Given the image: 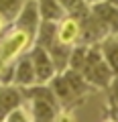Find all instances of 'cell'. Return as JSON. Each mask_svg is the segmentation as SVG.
Here are the masks:
<instances>
[{
  "mask_svg": "<svg viewBox=\"0 0 118 122\" xmlns=\"http://www.w3.org/2000/svg\"><path fill=\"white\" fill-rule=\"evenodd\" d=\"M100 49H102L104 59L108 61L110 69H112L114 73H118V35L116 37H112V35L106 37L100 43Z\"/></svg>",
  "mask_w": 118,
  "mask_h": 122,
  "instance_id": "obj_12",
  "label": "cell"
},
{
  "mask_svg": "<svg viewBox=\"0 0 118 122\" xmlns=\"http://www.w3.org/2000/svg\"><path fill=\"white\" fill-rule=\"evenodd\" d=\"M14 20H16V29L26 30V33L35 39L37 29H39V25H41V14H39L37 0H26L25 4H22L21 12H18V16L14 18Z\"/></svg>",
  "mask_w": 118,
  "mask_h": 122,
  "instance_id": "obj_4",
  "label": "cell"
},
{
  "mask_svg": "<svg viewBox=\"0 0 118 122\" xmlns=\"http://www.w3.org/2000/svg\"><path fill=\"white\" fill-rule=\"evenodd\" d=\"M37 83V75H35V65H33L31 55L21 57V61L14 67V86L18 87H29Z\"/></svg>",
  "mask_w": 118,
  "mask_h": 122,
  "instance_id": "obj_7",
  "label": "cell"
},
{
  "mask_svg": "<svg viewBox=\"0 0 118 122\" xmlns=\"http://www.w3.org/2000/svg\"><path fill=\"white\" fill-rule=\"evenodd\" d=\"M110 2H112V4H114V6H118V0H110Z\"/></svg>",
  "mask_w": 118,
  "mask_h": 122,
  "instance_id": "obj_21",
  "label": "cell"
},
{
  "mask_svg": "<svg viewBox=\"0 0 118 122\" xmlns=\"http://www.w3.org/2000/svg\"><path fill=\"white\" fill-rule=\"evenodd\" d=\"M31 59H33V65H35V75H37V83H49L53 77H55L57 69H55V63H53L51 55L45 47L41 45H35L31 49Z\"/></svg>",
  "mask_w": 118,
  "mask_h": 122,
  "instance_id": "obj_3",
  "label": "cell"
},
{
  "mask_svg": "<svg viewBox=\"0 0 118 122\" xmlns=\"http://www.w3.org/2000/svg\"><path fill=\"white\" fill-rule=\"evenodd\" d=\"M87 6H94V4H100V2H106V0H86Z\"/></svg>",
  "mask_w": 118,
  "mask_h": 122,
  "instance_id": "obj_19",
  "label": "cell"
},
{
  "mask_svg": "<svg viewBox=\"0 0 118 122\" xmlns=\"http://www.w3.org/2000/svg\"><path fill=\"white\" fill-rule=\"evenodd\" d=\"M22 90L18 86H2L0 87V120H4L14 108L22 106Z\"/></svg>",
  "mask_w": 118,
  "mask_h": 122,
  "instance_id": "obj_6",
  "label": "cell"
},
{
  "mask_svg": "<svg viewBox=\"0 0 118 122\" xmlns=\"http://www.w3.org/2000/svg\"><path fill=\"white\" fill-rule=\"evenodd\" d=\"M31 41H35V39H33L26 30L14 26L12 33H8L4 39L0 41V65H4L6 61H10L12 57H16L18 53H22L29 47Z\"/></svg>",
  "mask_w": 118,
  "mask_h": 122,
  "instance_id": "obj_2",
  "label": "cell"
},
{
  "mask_svg": "<svg viewBox=\"0 0 118 122\" xmlns=\"http://www.w3.org/2000/svg\"><path fill=\"white\" fill-rule=\"evenodd\" d=\"M59 4L63 6L67 16H75V18H82L90 12V6H87L86 0H59Z\"/></svg>",
  "mask_w": 118,
  "mask_h": 122,
  "instance_id": "obj_14",
  "label": "cell"
},
{
  "mask_svg": "<svg viewBox=\"0 0 118 122\" xmlns=\"http://www.w3.org/2000/svg\"><path fill=\"white\" fill-rule=\"evenodd\" d=\"M39 6V14L41 20H53V22H61L67 16L63 6L59 4V0H37Z\"/></svg>",
  "mask_w": 118,
  "mask_h": 122,
  "instance_id": "obj_9",
  "label": "cell"
},
{
  "mask_svg": "<svg viewBox=\"0 0 118 122\" xmlns=\"http://www.w3.org/2000/svg\"><path fill=\"white\" fill-rule=\"evenodd\" d=\"M2 26H4V16L0 14V30H2Z\"/></svg>",
  "mask_w": 118,
  "mask_h": 122,
  "instance_id": "obj_20",
  "label": "cell"
},
{
  "mask_svg": "<svg viewBox=\"0 0 118 122\" xmlns=\"http://www.w3.org/2000/svg\"><path fill=\"white\" fill-rule=\"evenodd\" d=\"M79 20L75 16H65L59 26H57V41L63 45L73 47L75 43H79Z\"/></svg>",
  "mask_w": 118,
  "mask_h": 122,
  "instance_id": "obj_8",
  "label": "cell"
},
{
  "mask_svg": "<svg viewBox=\"0 0 118 122\" xmlns=\"http://www.w3.org/2000/svg\"><path fill=\"white\" fill-rule=\"evenodd\" d=\"M87 49L90 45H83V43H75L71 47V55H69V69L75 71H82L83 69V63H86V57H87Z\"/></svg>",
  "mask_w": 118,
  "mask_h": 122,
  "instance_id": "obj_13",
  "label": "cell"
},
{
  "mask_svg": "<svg viewBox=\"0 0 118 122\" xmlns=\"http://www.w3.org/2000/svg\"><path fill=\"white\" fill-rule=\"evenodd\" d=\"M106 122H112V120H110V118H108V120H106Z\"/></svg>",
  "mask_w": 118,
  "mask_h": 122,
  "instance_id": "obj_22",
  "label": "cell"
},
{
  "mask_svg": "<svg viewBox=\"0 0 118 122\" xmlns=\"http://www.w3.org/2000/svg\"><path fill=\"white\" fill-rule=\"evenodd\" d=\"M110 100L118 104V90H112V92H110Z\"/></svg>",
  "mask_w": 118,
  "mask_h": 122,
  "instance_id": "obj_18",
  "label": "cell"
},
{
  "mask_svg": "<svg viewBox=\"0 0 118 122\" xmlns=\"http://www.w3.org/2000/svg\"><path fill=\"white\" fill-rule=\"evenodd\" d=\"M2 122H35V116H33V112H29V110H25L22 106H18V108H14Z\"/></svg>",
  "mask_w": 118,
  "mask_h": 122,
  "instance_id": "obj_15",
  "label": "cell"
},
{
  "mask_svg": "<svg viewBox=\"0 0 118 122\" xmlns=\"http://www.w3.org/2000/svg\"><path fill=\"white\" fill-rule=\"evenodd\" d=\"M90 10L104 25V29L108 30V35H112V37L118 35V6H114L110 0H106V2L90 6Z\"/></svg>",
  "mask_w": 118,
  "mask_h": 122,
  "instance_id": "obj_5",
  "label": "cell"
},
{
  "mask_svg": "<svg viewBox=\"0 0 118 122\" xmlns=\"http://www.w3.org/2000/svg\"><path fill=\"white\" fill-rule=\"evenodd\" d=\"M82 75L87 79V83L94 86L96 90H108L110 87L112 77H114V71L110 69L108 61H106L104 55H102L100 43L98 45H90L86 63H83V69H82Z\"/></svg>",
  "mask_w": 118,
  "mask_h": 122,
  "instance_id": "obj_1",
  "label": "cell"
},
{
  "mask_svg": "<svg viewBox=\"0 0 118 122\" xmlns=\"http://www.w3.org/2000/svg\"><path fill=\"white\" fill-rule=\"evenodd\" d=\"M112 90H118V73H114L112 83H110V87H108V92H112Z\"/></svg>",
  "mask_w": 118,
  "mask_h": 122,
  "instance_id": "obj_17",
  "label": "cell"
},
{
  "mask_svg": "<svg viewBox=\"0 0 118 122\" xmlns=\"http://www.w3.org/2000/svg\"><path fill=\"white\" fill-rule=\"evenodd\" d=\"M47 51H49V55H51L53 63H55L57 73L65 71L67 65H69V55H71V47L69 45H63V43H59V41H55Z\"/></svg>",
  "mask_w": 118,
  "mask_h": 122,
  "instance_id": "obj_11",
  "label": "cell"
},
{
  "mask_svg": "<svg viewBox=\"0 0 118 122\" xmlns=\"http://www.w3.org/2000/svg\"><path fill=\"white\" fill-rule=\"evenodd\" d=\"M108 116L112 122H118V104L112 100H110V106H108Z\"/></svg>",
  "mask_w": 118,
  "mask_h": 122,
  "instance_id": "obj_16",
  "label": "cell"
},
{
  "mask_svg": "<svg viewBox=\"0 0 118 122\" xmlns=\"http://www.w3.org/2000/svg\"><path fill=\"white\" fill-rule=\"evenodd\" d=\"M57 26H59V22L41 20L39 29H37V35H35V45H41V47L49 49L57 41Z\"/></svg>",
  "mask_w": 118,
  "mask_h": 122,
  "instance_id": "obj_10",
  "label": "cell"
}]
</instances>
